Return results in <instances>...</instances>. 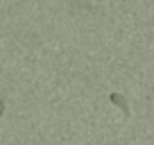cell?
I'll use <instances>...</instances> for the list:
<instances>
[{"instance_id": "1", "label": "cell", "mask_w": 154, "mask_h": 145, "mask_svg": "<svg viewBox=\"0 0 154 145\" xmlns=\"http://www.w3.org/2000/svg\"><path fill=\"white\" fill-rule=\"evenodd\" d=\"M109 100L113 102L118 109H122V113H125V116H129V104H127V97L122 95V93H111Z\"/></svg>"}]
</instances>
